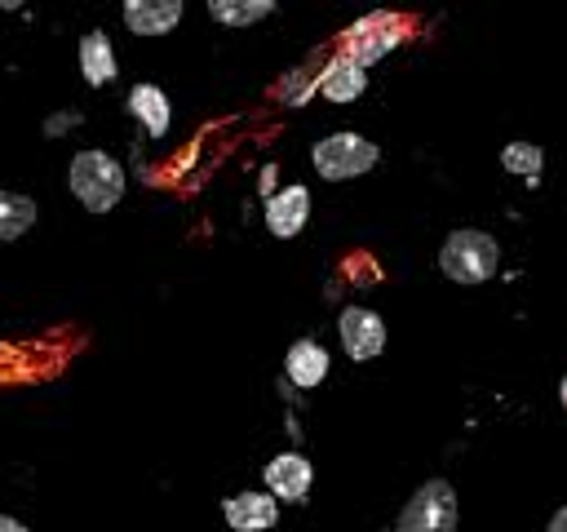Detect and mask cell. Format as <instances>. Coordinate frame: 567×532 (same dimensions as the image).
<instances>
[{
	"label": "cell",
	"mask_w": 567,
	"mask_h": 532,
	"mask_svg": "<svg viewBox=\"0 0 567 532\" xmlns=\"http://www.w3.org/2000/svg\"><path fill=\"white\" fill-rule=\"evenodd\" d=\"M439 270H443L452 284H465V288L487 284V279L501 270V244H496V235L474 231V226L452 231V235L443 239V248H439Z\"/></svg>",
	"instance_id": "obj_1"
},
{
	"label": "cell",
	"mask_w": 567,
	"mask_h": 532,
	"mask_svg": "<svg viewBox=\"0 0 567 532\" xmlns=\"http://www.w3.org/2000/svg\"><path fill=\"white\" fill-rule=\"evenodd\" d=\"M377 160H381V146L368 142L363 133H350V129L328 133V137H319L310 146V164H315V173L323 182H354V177L372 173Z\"/></svg>",
	"instance_id": "obj_2"
},
{
	"label": "cell",
	"mask_w": 567,
	"mask_h": 532,
	"mask_svg": "<svg viewBox=\"0 0 567 532\" xmlns=\"http://www.w3.org/2000/svg\"><path fill=\"white\" fill-rule=\"evenodd\" d=\"M66 182H71V195L89 213H111L124 200V168L106 151H80L71 160V177Z\"/></svg>",
	"instance_id": "obj_3"
},
{
	"label": "cell",
	"mask_w": 567,
	"mask_h": 532,
	"mask_svg": "<svg viewBox=\"0 0 567 532\" xmlns=\"http://www.w3.org/2000/svg\"><path fill=\"white\" fill-rule=\"evenodd\" d=\"M456 528H461V505L447 479H425L394 519V532H456Z\"/></svg>",
	"instance_id": "obj_4"
},
{
	"label": "cell",
	"mask_w": 567,
	"mask_h": 532,
	"mask_svg": "<svg viewBox=\"0 0 567 532\" xmlns=\"http://www.w3.org/2000/svg\"><path fill=\"white\" fill-rule=\"evenodd\" d=\"M403 31H408V22H403L399 13H368V18H359V22L346 27L341 53L368 71L372 62H381V58L403 40Z\"/></svg>",
	"instance_id": "obj_5"
},
{
	"label": "cell",
	"mask_w": 567,
	"mask_h": 532,
	"mask_svg": "<svg viewBox=\"0 0 567 532\" xmlns=\"http://www.w3.org/2000/svg\"><path fill=\"white\" fill-rule=\"evenodd\" d=\"M337 332H341V350L354 364H368L385 350V319L368 306H346L341 319H337Z\"/></svg>",
	"instance_id": "obj_6"
},
{
	"label": "cell",
	"mask_w": 567,
	"mask_h": 532,
	"mask_svg": "<svg viewBox=\"0 0 567 532\" xmlns=\"http://www.w3.org/2000/svg\"><path fill=\"white\" fill-rule=\"evenodd\" d=\"M306 222H310V191L301 182H288V186H279V191L266 195V231L275 239L301 235Z\"/></svg>",
	"instance_id": "obj_7"
},
{
	"label": "cell",
	"mask_w": 567,
	"mask_h": 532,
	"mask_svg": "<svg viewBox=\"0 0 567 532\" xmlns=\"http://www.w3.org/2000/svg\"><path fill=\"white\" fill-rule=\"evenodd\" d=\"M363 89H368V71L359 66V62H350L341 49L315 71V93L319 98H328V102H337V106H350V102H359L363 98Z\"/></svg>",
	"instance_id": "obj_8"
},
{
	"label": "cell",
	"mask_w": 567,
	"mask_h": 532,
	"mask_svg": "<svg viewBox=\"0 0 567 532\" xmlns=\"http://www.w3.org/2000/svg\"><path fill=\"white\" fill-rule=\"evenodd\" d=\"M261 479H266V492L275 497V501H306V492H310V483H315V466L301 457V452H279V457H270L266 461V470H261Z\"/></svg>",
	"instance_id": "obj_9"
},
{
	"label": "cell",
	"mask_w": 567,
	"mask_h": 532,
	"mask_svg": "<svg viewBox=\"0 0 567 532\" xmlns=\"http://www.w3.org/2000/svg\"><path fill=\"white\" fill-rule=\"evenodd\" d=\"M221 519L230 532H270L279 523V501L261 488V492H235L221 501Z\"/></svg>",
	"instance_id": "obj_10"
},
{
	"label": "cell",
	"mask_w": 567,
	"mask_h": 532,
	"mask_svg": "<svg viewBox=\"0 0 567 532\" xmlns=\"http://www.w3.org/2000/svg\"><path fill=\"white\" fill-rule=\"evenodd\" d=\"M284 377H288L297 390L323 386V377H328V350H323V341L297 337V341L288 346V355H284Z\"/></svg>",
	"instance_id": "obj_11"
},
{
	"label": "cell",
	"mask_w": 567,
	"mask_h": 532,
	"mask_svg": "<svg viewBox=\"0 0 567 532\" xmlns=\"http://www.w3.org/2000/svg\"><path fill=\"white\" fill-rule=\"evenodd\" d=\"M182 13V0H124V27L133 35H168Z\"/></svg>",
	"instance_id": "obj_12"
},
{
	"label": "cell",
	"mask_w": 567,
	"mask_h": 532,
	"mask_svg": "<svg viewBox=\"0 0 567 532\" xmlns=\"http://www.w3.org/2000/svg\"><path fill=\"white\" fill-rule=\"evenodd\" d=\"M128 111H133V120L142 124L146 137H164L168 124H173V106H168V93L159 84H133L128 89Z\"/></svg>",
	"instance_id": "obj_13"
},
{
	"label": "cell",
	"mask_w": 567,
	"mask_h": 532,
	"mask_svg": "<svg viewBox=\"0 0 567 532\" xmlns=\"http://www.w3.org/2000/svg\"><path fill=\"white\" fill-rule=\"evenodd\" d=\"M80 71H84V80L93 84V89H102V84H111L115 80V44L106 40V31H89L84 40H80Z\"/></svg>",
	"instance_id": "obj_14"
},
{
	"label": "cell",
	"mask_w": 567,
	"mask_h": 532,
	"mask_svg": "<svg viewBox=\"0 0 567 532\" xmlns=\"http://www.w3.org/2000/svg\"><path fill=\"white\" fill-rule=\"evenodd\" d=\"M501 168L514 173L518 182L536 186L540 173H545V146H540V142H505V146H501Z\"/></svg>",
	"instance_id": "obj_15"
},
{
	"label": "cell",
	"mask_w": 567,
	"mask_h": 532,
	"mask_svg": "<svg viewBox=\"0 0 567 532\" xmlns=\"http://www.w3.org/2000/svg\"><path fill=\"white\" fill-rule=\"evenodd\" d=\"M270 13H275L270 0H208V18L221 27H252Z\"/></svg>",
	"instance_id": "obj_16"
},
{
	"label": "cell",
	"mask_w": 567,
	"mask_h": 532,
	"mask_svg": "<svg viewBox=\"0 0 567 532\" xmlns=\"http://www.w3.org/2000/svg\"><path fill=\"white\" fill-rule=\"evenodd\" d=\"M31 222H35V200H27L18 191H0V239L9 244L18 235H27Z\"/></svg>",
	"instance_id": "obj_17"
},
{
	"label": "cell",
	"mask_w": 567,
	"mask_h": 532,
	"mask_svg": "<svg viewBox=\"0 0 567 532\" xmlns=\"http://www.w3.org/2000/svg\"><path fill=\"white\" fill-rule=\"evenodd\" d=\"M275 93H279V102H284V106H306V102L315 98V71H310V66L288 71V75H284V84H279Z\"/></svg>",
	"instance_id": "obj_18"
},
{
	"label": "cell",
	"mask_w": 567,
	"mask_h": 532,
	"mask_svg": "<svg viewBox=\"0 0 567 532\" xmlns=\"http://www.w3.org/2000/svg\"><path fill=\"white\" fill-rule=\"evenodd\" d=\"M71 124H80V115H75V111H58V115H49V120H44V133H49V137H58V133H66Z\"/></svg>",
	"instance_id": "obj_19"
},
{
	"label": "cell",
	"mask_w": 567,
	"mask_h": 532,
	"mask_svg": "<svg viewBox=\"0 0 567 532\" xmlns=\"http://www.w3.org/2000/svg\"><path fill=\"white\" fill-rule=\"evenodd\" d=\"M545 532H567V505H558V510L549 514V523H545Z\"/></svg>",
	"instance_id": "obj_20"
},
{
	"label": "cell",
	"mask_w": 567,
	"mask_h": 532,
	"mask_svg": "<svg viewBox=\"0 0 567 532\" xmlns=\"http://www.w3.org/2000/svg\"><path fill=\"white\" fill-rule=\"evenodd\" d=\"M558 399H563V408H567V377L558 381Z\"/></svg>",
	"instance_id": "obj_21"
},
{
	"label": "cell",
	"mask_w": 567,
	"mask_h": 532,
	"mask_svg": "<svg viewBox=\"0 0 567 532\" xmlns=\"http://www.w3.org/2000/svg\"><path fill=\"white\" fill-rule=\"evenodd\" d=\"M4 532H27V528H22L18 519H9V528H4Z\"/></svg>",
	"instance_id": "obj_22"
},
{
	"label": "cell",
	"mask_w": 567,
	"mask_h": 532,
	"mask_svg": "<svg viewBox=\"0 0 567 532\" xmlns=\"http://www.w3.org/2000/svg\"><path fill=\"white\" fill-rule=\"evenodd\" d=\"M4 528H9V519H4V514H0V532H4Z\"/></svg>",
	"instance_id": "obj_23"
}]
</instances>
